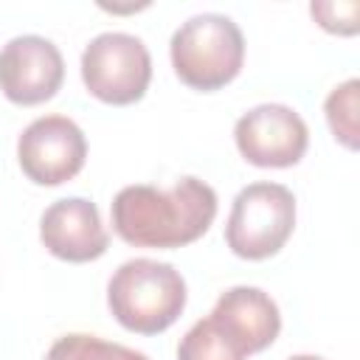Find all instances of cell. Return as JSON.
<instances>
[{
	"label": "cell",
	"mask_w": 360,
	"mask_h": 360,
	"mask_svg": "<svg viewBox=\"0 0 360 360\" xmlns=\"http://www.w3.org/2000/svg\"><path fill=\"white\" fill-rule=\"evenodd\" d=\"M214 217L217 191L197 177H180L172 188L124 186L110 202L112 231L135 248L172 250L191 245L211 228Z\"/></svg>",
	"instance_id": "obj_1"
},
{
	"label": "cell",
	"mask_w": 360,
	"mask_h": 360,
	"mask_svg": "<svg viewBox=\"0 0 360 360\" xmlns=\"http://www.w3.org/2000/svg\"><path fill=\"white\" fill-rule=\"evenodd\" d=\"M107 307L135 335L166 332L186 309V278L169 262L129 259L107 284Z\"/></svg>",
	"instance_id": "obj_2"
},
{
	"label": "cell",
	"mask_w": 360,
	"mask_h": 360,
	"mask_svg": "<svg viewBox=\"0 0 360 360\" xmlns=\"http://www.w3.org/2000/svg\"><path fill=\"white\" fill-rule=\"evenodd\" d=\"M169 53L186 87L214 93L239 76L245 65V37L231 17L205 11L180 22L172 34Z\"/></svg>",
	"instance_id": "obj_3"
},
{
	"label": "cell",
	"mask_w": 360,
	"mask_h": 360,
	"mask_svg": "<svg viewBox=\"0 0 360 360\" xmlns=\"http://www.w3.org/2000/svg\"><path fill=\"white\" fill-rule=\"evenodd\" d=\"M295 228V197L281 183H250L231 205L225 222L228 248L248 262H262L276 256Z\"/></svg>",
	"instance_id": "obj_4"
},
{
	"label": "cell",
	"mask_w": 360,
	"mask_h": 360,
	"mask_svg": "<svg viewBox=\"0 0 360 360\" xmlns=\"http://www.w3.org/2000/svg\"><path fill=\"white\" fill-rule=\"evenodd\" d=\"M82 82L104 104L127 107L143 98L152 82V56L146 45L124 31H107L87 42L82 53Z\"/></svg>",
	"instance_id": "obj_5"
},
{
	"label": "cell",
	"mask_w": 360,
	"mask_h": 360,
	"mask_svg": "<svg viewBox=\"0 0 360 360\" xmlns=\"http://www.w3.org/2000/svg\"><path fill=\"white\" fill-rule=\"evenodd\" d=\"M22 174L37 186H62L73 180L87 160V138L68 115H42L31 121L17 141Z\"/></svg>",
	"instance_id": "obj_6"
},
{
	"label": "cell",
	"mask_w": 360,
	"mask_h": 360,
	"mask_svg": "<svg viewBox=\"0 0 360 360\" xmlns=\"http://www.w3.org/2000/svg\"><path fill=\"white\" fill-rule=\"evenodd\" d=\"M233 141L248 163L259 169H287L304 158L309 146V129L292 107L259 104L239 115Z\"/></svg>",
	"instance_id": "obj_7"
},
{
	"label": "cell",
	"mask_w": 360,
	"mask_h": 360,
	"mask_svg": "<svg viewBox=\"0 0 360 360\" xmlns=\"http://www.w3.org/2000/svg\"><path fill=\"white\" fill-rule=\"evenodd\" d=\"M65 82L59 48L37 34L14 37L0 51V90L20 107H34L56 96Z\"/></svg>",
	"instance_id": "obj_8"
},
{
	"label": "cell",
	"mask_w": 360,
	"mask_h": 360,
	"mask_svg": "<svg viewBox=\"0 0 360 360\" xmlns=\"http://www.w3.org/2000/svg\"><path fill=\"white\" fill-rule=\"evenodd\" d=\"M39 239L51 256L73 264L101 259L110 245L96 202L84 197H65L51 202L39 217Z\"/></svg>",
	"instance_id": "obj_9"
},
{
	"label": "cell",
	"mask_w": 360,
	"mask_h": 360,
	"mask_svg": "<svg viewBox=\"0 0 360 360\" xmlns=\"http://www.w3.org/2000/svg\"><path fill=\"white\" fill-rule=\"evenodd\" d=\"M208 318L245 357L264 352L281 332L278 304L264 290L248 284L225 290Z\"/></svg>",
	"instance_id": "obj_10"
},
{
	"label": "cell",
	"mask_w": 360,
	"mask_h": 360,
	"mask_svg": "<svg viewBox=\"0 0 360 360\" xmlns=\"http://www.w3.org/2000/svg\"><path fill=\"white\" fill-rule=\"evenodd\" d=\"M323 112H326L335 141L354 152L360 143V82L346 79L343 84H338L326 96Z\"/></svg>",
	"instance_id": "obj_11"
},
{
	"label": "cell",
	"mask_w": 360,
	"mask_h": 360,
	"mask_svg": "<svg viewBox=\"0 0 360 360\" xmlns=\"http://www.w3.org/2000/svg\"><path fill=\"white\" fill-rule=\"evenodd\" d=\"M45 360H149L143 352H135L121 343H110L96 335L73 332L62 335L45 354Z\"/></svg>",
	"instance_id": "obj_12"
},
{
	"label": "cell",
	"mask_w": 360,
	"mask_h": 360,
	"mask_svg": "<svg viewBox=\"0 0 360 360\" xmlns=\"http://www.w3.org/2000/svg\"><path fill=\"white\" fill-rule=\"evenodd\" d=\"M177 360H245V354L217 329L211 318H202L180 338Z\"/></svg>",
	"instance_id": "obj_13"
},
{
	"label": "cell",
	"mask_w": 360,
	"mask_h": 360,
	"mask_svg": "<svg viewBox=\"0 0 360 360\" xmlns=\"http://www.w3.org/2000/svg\"><path fill=\"white\" fill-rule=\"evenodd\" d=\"M309 14H312L315 22H318L323 31H329V34L352 37V34H357V28H360V22H357L360 6H357L354 0H349V3H312V6H309Z\"/></svg>",
	"instance_id": "obj_14"
},
{
	"label": "cell",
	"mask_w": 360,
	"mask_h": 360,
	"mask_svg": "<svg viewBox=\"0 0 360 360\" xmlns=\"http://www.w3.org/2000/svg\"><path fill=\"white\" fill-rule=\"evenodd\" d=\"M287 360H323V357H318V354H292Z\"/></svg>",
	"instance_id": "obj_15"
}]
</instances>
